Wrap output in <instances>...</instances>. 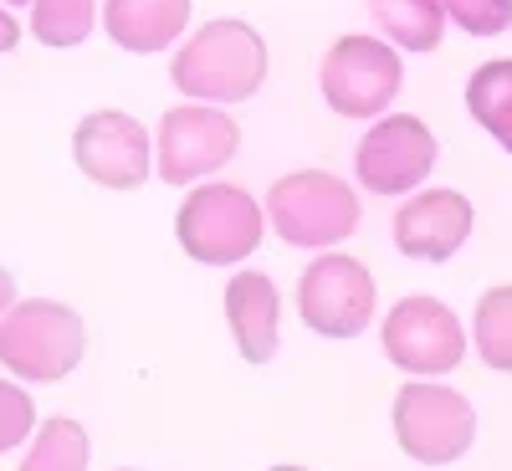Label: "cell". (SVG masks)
<instances>
[{
  "label": "cell",
  "instance_id": "4",
  "mask_svg": "<svg viewBox=\"0 0 512 471\" xmlns=\"http://www.w3.org/2000/svg\"><path fill=\"white\" fill-rule=\"evenodd\" d=\"M267 221L287 246H333L359 226V200L338 175L297 169V175L272 185Z\"/></svg>",
  "mask_w": 512,
  "mask_h": 471
},
{
  "label": "cell",
  "instance_id": "6",
  "mask_svg": "<svg viewBox=\"0 0 512 471\" xmlns=\"http://www.w3.org/2000/svg\"><path fill=\"white\" fill-rule=\"evenodd\" d=\"M400 82H405L400 57L374 36H344L323 57V98L344 118H374L379 108H390Z\"/></svg>",
  "mask_w": 512,
  "mask_h": 471
},
{
  "label": "cell",
  "instance_id": "1",
  "mask_svg": "<svg viewBox=\"0 0 512 471\" xmlns=\"http://www.w3.org/2000/svg\"><path fill=\"white\" fill-rule=\"evenodd\" d=\"M175 88L195 103H246L267 82V41L246 21H205L169 62Z\"/></svg>",
  "mask_w": 512,
  "mask_h": 471
},
{
  "label": "cell",
  "instance_id": "21",
  "mask_svg": "<svg viewBox=\"0 0 512 471\" xmlns=\"http://www.w3.org/2000/svg\"><path fill=\"white\" fill-rule=\"evenodd\" d=\"M31 431H36V405H31V395L21 390V384L0 379V456L16 451Z\"/></svg>",
  "mask_w": 512,
  "mask_h": 471
},
{
  "label": "cell",
  "instance_id": "20",
  "mask_svg": "<svg viewBox=\"0 0 512 471\" xmlns=\"http://www.w3.org/2000/svg\"><path fill=\"white\" fill-rule=\"evenodd\" d=\"M436 6L472 36H497L512 26V0H436Z\"/></svg>",
  "mask_w": 512,
  "mask_h": 471
},
{
  "label": "cell",
  "instance_id": "5",
  "mask_svg": "<svg viewBox=\"0 0 512 471\" xmlns=\"http://www.w3.org/2000/svg\"><path fill=\"white\" fill-rule=\"evenodd\" d=\"M395 441L425 466L461 461L477 441L472 400L461 390H441V384H405L395 395Z\"/></svg>",
  "mask_w": 512,
  "mask_h": 471
},
{
  "label": "cell",
  "instance_id": "7",
  "mask_svg": "<svg viewBox=\"0 0 512 471\" xmlns=\"http://www.w3.org/2000/svg\"><path fill=\"white\" fill-rule=\"evenodd\" d=\"M297 313L323 338H354L374 318V277L354 256H318L297 277Z\"/></svg>",
  "mask_w": 512,
  "mask_h": 471
},
{
  "label": "cell",
  "instance_id": "19",
  "mask_svg": "<svg viewBox=\"0 0 512 471\" xmlns=\"http://www.w3.org/2000/svg\"><path fill=\"white\" fill-rule=\"evenodd\" d=\"M477 349L492 369L512 374V287H492L477 303Z\"/></svg>",
  "mask_w": 512,
  "mask_h": 471
},
{
  "label": "cell",
  "instance_id": "24",
  "mask_svg": "<svg viewBox=\"0 0 512 471\" xmlns=\"http://www.w3.org/2000/svg\"><path fill=\"white\" fill-rule=\"evenodd\" d=\"M0 6H31V0H0Z\"/></svg>",
  "mask_w": 512,
  "mask_h": 471
},
{
  "label": "cell",
  "instance_id": "9",
  "mask_svg": "<svg viewBox=\"0 0 512 471\" xmlns=\"http://www.w3.org/2000/svg\"><path fill=\"white\" fill-rule=\"evenodd\" d=\"M241 144V128L221 108H169L159 123V175L164 185H195L221 169Z\"/></svg>",
  "mask_w": 512,
  "mask_h": 471
},
{
  "label": "cell",
  "instance_id": "17",
  "mask_svg": "<svg viewBox=\"0 0 512 471\" xmlns=\"http://www.w3.org/2000/svg\"><path fill=\"white\" fill-rule=\"evenodd\" d=\"M21 471H88V431L62 415L47 420L36 431V446L21 461Z\"/></svg>",
  "mask_w": 512,
  "mask_h": 471
},
{
  "label": "cell",
  "instance_id": "25",
  "mask_svg": "<svg viewBox=\"0 0 512 471\" xmlns=\"http://www.w3.org/2000/svg\"><path fill=\"white\" fill-rule=\"evenodd\" d=\"M272 471H303V466H272Z\"/></svg>",
  "mask_w": 512,
  "mask_h": 471
},
{
  "label": "cell",
  "instance_id": "16",
  "mask_svg": "<svg viewBox=\"0 0 512 471\" xmlns=\"http://www.w3.org/2000/svg\"><path fill=\"white\" fill-rule=\"evenodd\" d=\"M369 11L384 26V36L400 41L405 52H436L441 47L446 11L436 0H369Z\"/></svg>",
  "mask_w": 512,
  "mask_h": 471
},
{
  "label": "cell",
  "instance_id": "15",
  "mask_svg": "<svg viewBox=\"0 0 512 471\" xmlns=\"http://www.w3.org/2000/svg\"><path fill=\"white\" fill-rule=\"evenodd\" d=\"M466 108L487 128V134L512 154V57L482 62L472 72V88H466Z\"/></svg>",
  "mask_w": 512,
  "mask_h": 471
},
{
  "label": "cell",
  "instance_id": "13",
  "mask_svg": "<svg viewBox=\"0 0 512 471\" xmlns=\"http://www.w3.org/2000/svg\"><path fill=\"white\" fill-rule=\"evenodd\" d=\"M277 318H282V297L262 272H236L226 287V323L236 349L251 364H267L277 354Z\"/></svg>",
  "mask_w": 512,
  "mask_h": 471
},
{
  "label": "cell",
  "instance_id": "2",
  "mask_svg": "<svg viewBox=\"0 0 512 471\" xmlns=\"http://www.w3.org/2000/svg\"><path fill=\"white\" fill-rule=\"evenodd\" d=\"M88 349V328L67 303L52 297H31V303H11L0 318V364L31 384H52L72 374Z\"/></svg>",
  "mask_w": 512,
  "mask_h": 471
},
{
  "label": "cell",
  "instance_id": "12",
  "mask_svg": "<svg viewBox=\"0 0 512 471\" xmlns=\"http://www.w3.org/2000/svg\"><path fill=\"white\" fill-rule=\"evenodd\" d=\"M472 236V200L456 190H425L395 216V246L415 262H446Z\"/></svg>",
  "mask_w": 512,
  "mask_h": 471
},
{
  "label": "cell",
  "instance_id": "18",
  "mask_svg": "<svg viewBox=\"0 0 512 471\" xmlns=\"http://www.w3.org/2000/svg\"><path fill=\"white\" fill-rule=\"evenodd\" d=\"M98 6L93 0H31V36L47 47H77L93 31Z\"/></svg>",
  "mask_w": 512,
  "mask_h": 471
},
{
  "label": "cell",
  "instance_id": "23",
  "mask_svg": "<svg viewBox=\"0 0 512 471\" xmlns=\"http://www.w3.org/2000/svg\"><path fill=\"white\" fill-rule=\"evenodd\" d=\"M11 303H16V282H11V272L0 267V318L11 313Z\"/></svg>",
  "mask_w": 512,
  "mask_h": 471
},
{
  "label": "cell",
  "instance_id": "14",
  "mask_svg": "<svg viewBox=\"0 0 512 471\" xmlns=\"http://www.w3.org/2000/svg\"><path fill=\"white\" fill-rule=\"evenodd\" d=\"M190 21V0H108L103 31L123 52H164Z\"/></svg>",
  "mask_w": 512,
  "mask_h": 471
},
{
  "label": "cell",
  "instance_id": "22",
  "mask_svg": "<svg viewBox=\"0 0 512 471\" xmlns=\"http://www.w3.org/2000/svg\"><path fill=\"white\" fill-rule=\"evenodd\" d=\"M16 41H21V26H16V21L6 16V6H0V52H11Z\"/></svg>",
  "mask_w": 512,
  "mask_h": 471
},
{
  "label": "cell",
  "instance_id": "8",
  "mask_svg": "<svg viewBox=\"0 0 512 471\" xmlns=\"http://www.w3.org/2000/svg\"><path fill=\"white\" fill-rule=\"evenodd\" d=\"M384 354L410 374H451L466 354V333L441 297H405L384 323Z\"/></svg>",
  "mask_w": 512,
  "mask_h": 471
},
{
  "label": "cell",
  "instance_id": "11",
  "mask_svg": "<svg viewBox=\"0 0 512 471\" xmlns=\"http://www.w3.org/2000/svg\"><path fill=\"white\" fill-rule=\"evenodd\" d=\"M436 164V139L420 118L400 113V118H384L374 123L364 144H359V185L374 195H400L415 190Z\"/></svg>",
  "mask_w": 512,
  "mask_h": 471
},
{
  "label": "cell",
  "instance_id": "3",
  "mask_svg": "<svg viewBox=\"0 0 512 471\" xmlns=\"http://www.w3.org/2000/svg\"><path fill=\"white\" fill-rule=\"evenodd\" d=\"M175 236L200 267H236L262 246V205L236 185H200L180 205Z\"/></svg>",
  "mask_w": 512,
  "mask_h": 471
},
{
  "label": "cell",
  "instance_id": "10",
  "mask_svg": "<svg viewBox=\"0 0 512 471\" xmlns=\"http://www.w3.org/2000/svg\"><path fill=\"white\" fill-rule=\"evenodd\" d=\"M77 169L103 190H139L149 175V134L128 113H88L72 134Z\"/></svg>",
  "mask_w": 512,
  "mask_h": 471
}]
</instances>
